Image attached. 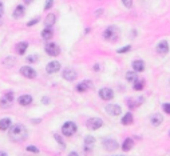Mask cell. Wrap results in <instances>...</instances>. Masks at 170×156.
Wrapping results in <instances>:
<instances>
[{
    "instance_id": "44",
    "label": "cell",
    "mask_w": 170,
    "mask_h": 156,
    "mask_svg": "<svg viewBox=\"0 0 170 156\" xmlns=\"http://www.w3.org/2000/svg\"><path fill=\"white\" fill-rule=\"evenodd\" d=\"M0 156H8L6 152H0Z\"/></svg>"
},
{
    "instance_id": "30",
    "label": "cell",
    "mask_w": 170,
    "mask_h": 156,
    "mask_svg": "<svg viewBox=\"0 0 170 156\" xmlns=\"http://www.w3.org/2000/svg\"><path fill=\"white\" fill-rule=\"evenodd\" d=\"M54 139L56 140L58 143H59V144H60V147H62V148H64V147H66V143L63 141V139H62V136H60V135L54 134Z\"/></svg>"
},
{
    "instance_id": "8",
    "label": "cell",
    "mask_w": 170,
    "mask_h": 156,
    "mask_svg": "<svg viewBox=\"0 0 170 156\" xmlns=\"http://www.w3.org/2000/svg\"><path fill=\"white\" fill-rule=\"evenodd\" d=\"M99 96L102 100H106V102H108V100H111L114 97V91L111 88H108V87H105V88H100L99 91Z\"/></svg>"
},
{
    "instance_id": "16",
    "label": "cell",
    "mask_w": 170,
    "mask_h": 156,
    "mask_svg": "<svg viewBox=\"0 0 170 156\" xmlns=\"http://www.w3.org/2000/svg\"><path fill=\"white\" fill-rule=\"evenodd\" d=\"M55 22H56V16H55L54 14H48L46 16V19H44V27L46 28H52L55 24Z\"/></svg>"
},
{
    "instance_id": "24",
    "label": "cell",
    "mask_w": 170,
    "mask_h": 156,
    "mask_svg": "<svg viewBox=\"0 0 170 156\" xmlns=\"http://www.w3.org/2000/svg\"><path fill=\"white\" fill-rule=\"evenodd\" d=\"M134 121V118H133V115L130 112H127L126 115L123 116V118L121 119V123L123 124V126H130V124Z\"/></svg>"
},
{
    "instance_id": "26",
    "label": "cell",
    "mask_w": 170,
    "mask_h": 156,
    "mask_svg": "<svg viewBox=\"0 0 170 156\" xmlns=\"http://www.w3.org/2000/svg\"><path fill=\"white\" fill-rule=\"evenodd\" d=\"M27 48H28V43H26V41H22V43H19V44L16 46V52H18V54H20V55H23V54H26Z\"/></svg>"
},
{
    "instance_id": "34",
    "label": "cell",
    "mask_w": 170,
    "mask_h": 156,
    "mask_svg": "<svg viewBox=\"0 0 170 156\" xmlns=\"http://www.w3.org/2000/svg\"><path fill=\"white\" fill-rule=\"evenodd\" d=\"M122 4H123L126 8H131L133 7V0H122Z\"/></svg>"
},
{
    "instance_id": "3",
    "label": "cell",
    "mask_w": 170,
    "mask_h": 156,
    "mask_svg": "<svg viewBox=\"0 0 170 156\" xmlns=\"http://www.w3.org/2000/svg\"><path fill=\"white\" fill-rule=\"evenodd\" d=\"M12 103H14V94L12 92H7L0 97V107L4 108V110L11 107Z\"/></svg>"
},
{
    "instance_id": "40",
    "label": "cell",
    "mask_w": 170,
    "mask_h": 156,
    "mask_svg": "<svg viewBox=\"0 0 170 156\" xmlns=\"http://www.w3.org/2000/svg\"><path fill=\"white\" fill-rule=\"evenodd\" d=\"M48 102H50L48 97H43V99H42V103H44V104H48Z\"/></svg>"
},
{
    "instance_id": "13",
    "label": "cell",
    "mask_w": 170,
    "mask_h": 156,
    "mask_svg": "<svg viewBox=\"0 0 170 156\" xmlns=\"http://www.w3.org/2000/svg\"><path fill=\"white\" fill-rule=\"evenodd\" d=\"M157 52L159 55H166L169 54V43L166 40H162L157 44Z\"/></svg>"
},
{
    "instance_id": "32",
    "label": "cell",
    "mask_w": 170,
    "mask_h": 156,
    "mask_svg": "<svg viewBox=\"0 0 170 156\" xmlns=\"http://www.w3.org/2000/svg\"><path fill=\"white\" fill-rule=\"evenodd\" d=\"M162 110H163L165 113L170 115V103H165V104H162Z\"/></svg>"
},
{
    "instance_id": "46",
    "label": "cell",
    "mask_w": 170,
    "mask_h": 156,
    "mask_svg": "<svg viewBox=\"0 0 170 156\" xmlns=\"http://www.w3.org/2000/svg\"><path fill=\"white\" fill-rule=\"evenodd\" d=\"M169 135H170V132H169Z\"/></svg>"
},
{
    "instance_id": "1",
    "label": "cell",
    "mask_w": 170,
    "mask_h": 156,
    "mask_svg": "<svg viewBox=\"0 0 170 156\" xmlns=\"http://www.w3.org/2000/svg\"><path fill=\"white\" fill-rule=\"evenodd\" d=\"M27 128L22 124H15V126H11L8 128V137L12 140V141H23V140L27 139Z\"/></svg>"
},
{
    "instance_id": "36",
    "label": "cell",
    "mask_w": 170,
    "mask_h": 156,
    "mask_svg": "<svg viewBox=\"0 0 170 156\" xmlns=\"http://www.w3.org/2000/svg\"><path fill=\"white\" fill-rule=\"evenodd\" d=\"M52 6H54V0H47L46 6H44V9H46V11H48V9L51 8Z\"/></svg>"
},
{
    "instance_id": "4",
    "label": "cell",
    "mask_w": 170,
    "mask_h": 156,
    "mask_svg": "<svg viewBox=\"0 0 170 156\" xmlns=\"http://www.w3.org/2000/svg\"><path fill=\"white\" fill-rule=\"evenodd\" d=\"M76 132V124L74 121H67L62 126V134L64 136H73Z\"/></svg>"
},
{
    "instance_id": "45",
    "label": "cell",
    "mask_w": 170,
    "mask_h": 156,
    "mask_svg": "<svg viewBox=\"0 0 170 156\" xmlns=\"http://www.w3.org/2000/svg\"><path fill=\"white\" fill-rule=\"evenodd\" d=\"M0 25H1V22H0Z\"/></svg>"
},
{
    "instance_id": "2",
    "label": "cell",
    "mask_w": 170,
    "mask_h": 156,
    "mask_svg": "<svg viewBox=\"0 0 170 156\" xmlns=\"http://www.w3.org/2000/svg\"><path fill=\"white\" fill-rule=\"evenodd\" d=\"M103 38H105L106 40L111 41V43H115L119 38V28L115 27V25L107 27L105 31H103Z\"/></svg>"
},
{
    "instance_id": "19",
    "label": "cell",
    "mask_w": 170,
    "mask_h": 156,
    "mask_svg": "<svg viewBox=\"0 0 170 156\" xmlns=\"http://www.w3.org/2000/svg\"><path fill=\"white\" fill-rule=\"evenodd\" d=\"M150 121H151V124H153L154 127H158V126H161L162 124L163 118H162L161 113H154V115L150 118Z\"/></svg>"
},
{
    "instance_id": "21",
    "label": "cell",
    "mask_w": 170,
    "mask_h": 156,
    "mask_svg": "<svg viewBox=\"0 0 170 156\" xmlns=\"http://www.w3.org/2000/svg\"><path fill=\"white\" fill-rule=\"evenodd\" d=\"M143 88H145V80L143 79H137L133 83V89L134 91H142Z\"/></svg>"
},
{
    "instance_id": "23",
    "label": "cell",
    "mask_w": 170,
    "mask_h": 156,
    "mask_svg": "<svg viewBox=\"0 0 170 156\" xmlns=\"http://www.w3.org/2000/svg\"><path fill=\"white\" fill-rule=\"evenodd\" d=\"M11 127V119L10 118H4L0 120V129L1 131H7Z\"/></svg>"
},
{
    "instance_id": "20",
    "label": "cell",
    "mask_w": 170,
    "mask_h": 156,
    "mask_svg": "<svg viewBox=\"0 0 170 156\" xmlns=\"http://www.w3.org/2000/svg\"><path fill=\"white\" fill-rule=\"evenodd\" d=\"M145 102V99L143 97H138V99H129L127 100V104H129V108H137L139 104H142V103Z\"/></svg>"
},
{
    "instance_id": "41",
    "label": "cell",
    "mask_w": 170,
    "mask_h": 156,
    "mask_svg": "<svg viewBox=\"0 0 170 156\" xmlns=\"http://www.w3.org/2000/svg\"><path fill=\"white\" fill-rule=\"evenodd\" d=\"M68 156H79V155H78V152H75V151H73V152H70V153H68Z\"/></svg>"
},
{
    "instance_id": "43",
    "label": "cell",
    "mask_w": 170,
    "mask_h": 156,
    "mask_svg": "<svg viewBox=\"0 0 170 156\" xmlns=\"http://www.w3.org/2000/svg\"><path fill=\"white\" fill-rule=\"evenodd\" d=\"M94 71H99V65H98V64L94 65Z\"/></svg>"
},
{
    "instance_id": "38",
    "label": "cell",
    "mask_w": 170,
    "mask_h": 156,
    "mask_svg": "<svg viewBox=\"0 0 170 156\" xmlns=\"http://www.w3.org/2000/svg\"><path fill=\"white\" fill-rule=\"evenodd\" d=\"M3 12H4V6H3V3L0 1V16L3 15Z\"/></svg>"
},
{
    "instance_id": "29",
    "label": "cell",
    "mask_w": 170,
    "mask_h": 156,
    "mask_svg": "<svg viewBox=\"0 0 170 156\" xmlns=\"http://www.w3.org/2000/svg\"><path fill=\"white\" fill-rule=\"evenodd\" d=\"M15 63H16V59H15L14 56H8L6 60H4V64H6L7 67H14Z\"/></svg>"
},
{
    "instance_id": "15",
    "label": "cell",
    "mask_w": 170,
    "mask_h": 156,
    "mask_svg": "<svg viewBox=\"0 0 170 156\" xmlns=\"http://www.w3.org/2000/svg\"><path fill=\"white\" fill-rule=\"evenodd\" d=\"M24 15H26V8H24V6L19 4V6L15 8V11H14V14H12V16H14V19H22Z\"/></svg>"
},
{
    "instance_id": "42",
    "label": "cell",
    "mask_w": 170,
    "mask_h": 156,
    "mask_svg": "<svg viewBox=\"0 0 170 156\" xmlns=\"http://www.w3.org/2000/svg\"><path fill=\"white\" fill-rule=\"evenodd\" d=\"M32 1H34V0H24V3H26V4H31Z\"/></svg>"
},
{
    "instance_id": "39",
    "label": "cell",
    "mask_w": 170,
    "mask_h": 156,
    "mask_svg": "<svg viewBox=\"0 0 170 156\" xmlns=\"http://www.w3.org/2000/svg\"><path fill=\"white\" fill-rule=\"evenodd\" d=\"M102 14H103V9L99 8L98 9V12H95V16H99V15H102Z\"/></svg>"
},
{
    "instance_id": "14",
    "label": "cell",
    "mask_w": 170,
    "mask_h": 156,
    "mask_svg": "<svg viewBox=\"0 0 170 156\" xmlns=\"http://www.w3.org/2000/svg\"><path fill=\"white\" fill-rule=\"evenodd\" d=\"M60 70V63L59 62H50L46 67L47 73H56Z\"/></svg>"
},
{
    "instance_id": "10",
    "label": "cell",
    "mask_w": 170,
    "mask_h": 156,
    "mask_svg": "<svg viewBox=\"0 0 170 156\" xmlns=\"http://www.w3.org/2000/svg\"><path fill=\"white\" fill-rule=\"evenodd\" d=\"M76 72L73 70V68H64V71L62 72V78L67 81H74L76 79Z\"/></svg>"
},
{
    "instance_id": "35",
    "label": "cell",
    "mask_w": 170,
    "mask_h": 156,
    "mask_svg": "<svg viewBox=\"0 0 170 156\" xmlns=\"http://www.w3.org/2000/svg\"><path fill=\"white\" fill-rule=\"evenodd\" d=\"M130 49H131V46H126V47H123V48L118 49V54H126V52H129Z\"/></svg>"
},
{
    "instance_id": "12",
    "label": "cell",
    "mask_w": 170,
    "mask_h": 156,
    "mask_svg": "<svg viewBox=\"0 0 170 156\" xmlns=\"http://www.w3.org/2000/svg\"><path fill=\"white\" fill-rule=\"evenodd\" d=\"M91 88H92V81L91 80H84V81L79 83L78 86L75 87V89L78 92H86V91H89V89H91Z\"/></svg>"
},
{
    "instance_id": "27",
    "label": "cell",
    "mask_w": 170,
    "mask_h": 156,
    "mask_svg": "<svg viewBox=\"0 0 170 156\" xmlns=\"http://www.w3.org/2000/svg\"><path fill=\"white\" fill-rule=\"evenodd\" d=\"M95 143V140H94V137L92 136H86V139H84V151H90L91 149V147H92V144Z\"/></svg>"
},
{
    "instance_id": "37",
    "label": "cell",
    "mask_w": 170,
    "mask_h": 156,
    "mask_svg": "<svg viewBox=\"0 0 170 156\" xmlns=\"http://www.w3.org/2000/svg\"><path fill=\"white\" fill-rule=\"evenodd\" d=\"M38 22H39V17H36V19H34V20H30V22L27 23V25H28V27H31V25H35Z\"/></svg>"
},
{
    "instance_id": "9",
    "label": "cell",
    "mask_w": 170,
    "mask_h": 156,
    "mask_svg": "<svg viewBox=\"0 0 170 156\" xmlns=\"http://www.w3.org/2000/svg\"><path fill=\"white\" fill-rule=\"evenodd\" d=\"M20 73H22V76H24V78H27V79H35L36 78V71L34 70L32 67H28V65L20 68Z\"/></svg>"
},
{
    "instance_id": "6",
    "label": "cell",
    "mask_w": 170,
    "mask_h": 156,
    "mask_svg": "<svg viewBox=\"0 0 170 156\" xmlns=\"http://www.w3.org/2000/svg\"><path fill=\"white\" fill-rule=\"evenodd\" d=\"M102 144H103V147H105V149H107V151H115V149H118V147H119L118 141H117L115 139H113V137H106V139H103Z\"/></svg>"
},
{
    "instance_id": "22",
    "label": "cell",
    "mask_w": 170,
    "mask_h": 156,
    "mask_svg": "<svg viewBox=\"0 0 170 156\" xmlns=\"http://www.w3.org/2000/svg\"><path fill=\"white\" fill-rule=\"evenodd\" d=\"M134 147V141H133V139H130V137H127V139H125L123 144H122V149L126 151V152H129L131 148Z\"/></svg>"
},
{
    "instance_id": "31",
    "label": "cell",
    "mask_w": 170,
    "mask_h": 156,
    "mask_svg": "<svg viewBox=\"0 0 170 156\" xmlns=\"http://www.w3.org/2000/svg\"><path fill=\"white\" fill-rule=\"evenodd\" d=\"M38 60H39V56H38V55H31V56L27 57V62H28V63H32V64H34V63H36Z\"/></svg>"
},
{
    "instance_id": "33",
    "label": "cell",
    "mask_w": 170,
    "mask_h": 156,
    "mask_svg": "<svg viewBox=\"0 0 170 156\" xmlns=\"http://www.w3.org/2000/svg\"><path fill=\"white\" fill-rule=\"evenodd\" d=\"M27 151H28V152H32V153H39V148L35 147V145H28Z\"/></svg>"
},
{
    "instance_id": "25",
    "label": "cell",
    "mask_w": 170,
    "mask_h": 156,
    "mask_svg": "<svg viewBox=\"0 0 170 156\" xmlns=\"http://www.w3.org/2000/svg\"><path fill=\"white\" fill-rule=\"evenodd\" d=\"M52 36H54V31H52V28H44L43 32H42V38H43L44 40H50Z\"/></svg>"
},
{
    "instance_id": "28",
    "label": "cell",
    "mask_w": 170,
    "mask_h": 156,
    "mask_svg": "<svg viewBox=\"0 0 170 156\" xmlns=\"http://www.w3.org/2000/svg\"><path fill=\"white\" fill-rule=\"evenodd\" d=\"M137 79H138V75L135 71H129V72L126 73V80L130 81V83H134Z\"/></svg>"
},
{
    "instance_id": "17",
    "label": "cell",
    "mask_w": 170,
    "mask_h": 156,
    "mask_svg": "<svg viewBox=\"0 0 170 156\" xmlns=\"http://www.w3.org/2000/svg\"><path fill=\"white\" fill-rule=\"evenodd\" d=\"M131 65H133V70H134L135 72H143V71H145V62L141 60V59L134 60Z\"/></svg>"
},
{
    "instance_id": "5",
    "label": "cell",
    "mask_w": 170,
    "mask_h": 156,
    "mask_svg": "<svg viewBox=\"0 0 170 156\" xmlns=\"http://www.w3.org/2000/svg\"><path fill=\"white\" fill-rule=\"evenodd\" d=\"M86 126L89 129H92V131H97L100 127L103 126V120L99 118H90L89 120L86 121Z\"/></svg>"
},
{
    "instance_id": "11",
    "label": "cell",
    "mask_w": 170,
    "mask_h": 156,
    "mask_svg": "<svg viewBox=\"0 0 170 156\" xmlns=\"http://www.w3.org/2000/svg\"><path fill=\"white\" fill-rule=\"evenodd\" d=\"M106 112L111 116H119L122 112V108L119 107L118 104H108L107 107H106Z\"/></svg>"
},
{
    "instance_id": "18",
    "label": "cell",
    "mask_w": 170,
    "mask_h": 156,
    "mask_svg": "<svg viewBox=\"0 0 170 156\" xmlns=\"http://www.w3.org/2000/svg\"><path fill=\"white\" fill-rule=\"evenodd\" d=\"M18 102H19L20 105L27 107V105H30L31 103H32V96H31V95H22V96L18 99Z\"/></svg>"
},
{
    "instance_id": "7",
    "label": "cell",
    "mask_w": 170,
    "mask_h": 156,
    "mask_svg": "<svg viewBox=\"0 0 170 156\" xmlns=\"http://www.w3.org/2000/svg\"><path fill=\"white\" fill-rule=\"evenodd\" d=\"M44 49H46V54L48 56H58L60 54V48L56 43H47Z\"/></svg>"
}]
</instances>
